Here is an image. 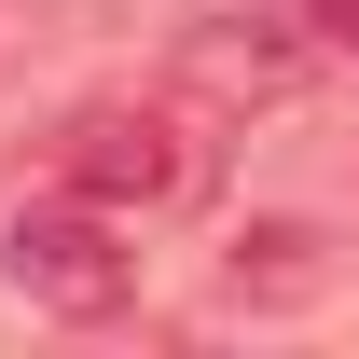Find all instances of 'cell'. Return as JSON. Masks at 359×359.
Listing matches in <instances>:
<instances>
[{
    "label": "cell",
    "instance_id": "cell-1",
    "mask_svg": "<svg viewBox=\"0 0 359 359\" xmlns=\"http://www.w3.org/2000/svg\"><path fill=\"white\" fill-rule=\"evenodd\" d=\"M0 276L55 318H111L138 290V249H125V208H97V194H55V208H14L0 222Z\"/></svg>",
    "mask_w": 359,
    "mask_h": 359
},
{
    "label": "cell",
    "instance_id": "cell-2",
    "mask_svg": "<svg viewBox=\"0 0 359 359\" xmlns=\"http://www.w3.org/2000/svg\"><path fill=\"white\" fill-rule=\"evenodd\" d=\"M55 180L97 208H180V194H208V138L180 111H83L55 138Z\"/></svg>",
    "mask_w": 359,
    "mask_h": 359
},
{
    "label": "cell",
    "instance_id": "cell-3",
    "mask_svg": "<svg viewBox=\"0 0 359 359\" xmlns=\"http://www.w3.org/2000/svg\"><path fill=\"white\" fill-rule=\"evenodd\" d=\"M208 97H290L304 83V55H276V42H222V28H194V55H180Z\"/></svg>",
    "mask_w": 359,
    "mask_h": 359
},
{
    "label": "cell",
    "instance_id": "cell-4",
    "mask_svg": "<svg viewBox=\"0 0 359 359\" xmlns=\"http://www.w3.org/2000/svg\"><path fill=\"white\" fill-rule=\"evenodd\" d=\"M304 14H318V28H332V42H359V0H304Z\"/></svg>",
    "mask_w": 359,
    "mask_h": 359
}]
</instances>
